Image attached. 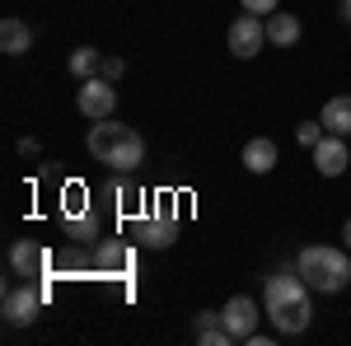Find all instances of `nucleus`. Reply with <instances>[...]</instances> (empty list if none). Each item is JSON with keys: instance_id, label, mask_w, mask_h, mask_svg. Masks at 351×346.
Listing matches in <instances>:
<instances>
[{"instance_id": "20", "label": "nucleus", "mask_w": 351, "mask_h": 346, "mask_svg": "<svg viewBox=\"0 0 351 346\" xmlns=\"http://www.w3.org/2000/svg\"><path fill=\"white\" fill-rule=\"evenodd\" d=\"M342 243H347V253H351V220L342 225Z\"/></svg>"}, {"instance_id": "4", "label": "nucleus", "mask_w": 351, "mask_h": 346, "mask_svg": "<svg viewBox=\"0 0 351 346\" xmlns=\"http://www.w3.org/2000/svg\"><path fill=\"white\" fill-rule=\"evenodd\" d=\"M225 42H230V52L239 56V61H253V56L263 52V42H267V24H263V19H258L253 10H243L239 19L230 24Z\"/></svg>"}, {"instance_id": "6", "label": "nucleus", "mask_w": 351, "mask_h": 346, "mask_svg": "<svg viewBox=\"0 0 351 346\" xmlns=\"http://www.w3.org/2000/svg\"><path fill=\"white\" fill-rule=\"evenodd\" d=\"M347 164H351L347 140H342V136H332V132H324V140L314 145V169H319L324 178H342V173H347Z\"/></svg>"}, {"instance_id": "21", "label": "nucleus", "mask_w": 351, "mask_h": 346, "mask_svg": "<svg viewBox=\"0 0 351 346\" xmlns=\"http://www.w3.org/2000/svg\"><path fill=\"white\" fill-rule=\"evenodd\" d=\"M342 19H347V24H351V0H342Z\"/></svg>"}, {"instance_id": "17", "label": "nucleus", "mask_w": 351, "mask_h": 346, "mask_svg": "<svg viewBox=\"0 0 351 346\" xmlns=\"http://www.w3.org/2000/svg\"><path fill=\"white\" fill-rule=\"evenodd\" d=\"M295 140H300V145H309V150H314V145L324 140V122H300V127H295Z\"/></svg>"}, {"instance_id": "2", "label": "nucleus", "mask_w": 351, "mask_h": 346, "mask_svg": "<svg viewBox=\"0 0 351 346\" xmlns=\"http://www.w3.org/2000/svg\"><path fill=\"white\" fill-rule=\"evenodd\" d=\"M295 271L304 276L309 291L337 295L351 286V253L347 248H328V243H309V248H300Z\"/></svg>"}, {"instance_id": "14", "label": "nucleus", "mask_w": 351, "mask_h": 346, "mask_svg": "<svg viewBox=\"0 0 351 346\" xmlns=\"http://www.w3.org/2000/svg\"><path fill=\"white\" fill-rule=\"evenodd\" d=\"M324 132L332 136H351V94H337V99H328L324 103Z\"/></svg>"}, {"instance_id": "12", "label": "nucleus", "mask_w": 351, "mask_h": 346, "mask_svg": "<svg viewBox=\"0 0 351 346\" xmlns=\"http://www.w3.org/2000/svg\"><path fill=\"white\" fill-rule=\"evenodd\" d=\"M243 169H248V173H271V169H276V145H271L267 136H253V140L243 145Z\"/></svg>"}, {"instance_id": "15", "label": "nucleus", "mask_w": 351, "mask_h": 346, "mask_svg": "<svg viewBox=\"0 0 351 346\" xmlns=\"http://www.w3.org/2000/svg\"><path fill=\"white\" fill-rule=\"evenodd\" d=\"M300 19L295 14H267V42H276V47H295L300 42Z\"/></svg>"}, {"instance_id": "19", "label": "nucleus", "mask_w": 351, "mask_h": 346, "mask_svg": "<svg viewBox=\"0 0 351 346\" xmlns=\"http://www.w3.org/2000/svg\"><path fill=\"white\" fill-rule=\"evenodd\" d=\"M243 10H253V14H276V5L281 0H239Z\"/></svg>"}, {"instance_id": "11", "label": "nucleus", "mask_w": 351, "mask_h": 346, "mask_svg": "<svg viewBox=\"0 0 351 346\" xmlns=\"http://www.w3.org/2000/svg\"><path fill=\"white\" fill-rule=\"evenodd\" d=\"M28 47H33V28L24 24V19H0V52L5 56H24Z\"/></svg>"}, {"instance_id": "3", "label": "nucleus", "mask_w": 351, "mask_h": 346, "mask_svg": "<svg viewBox=\"0 0 351 346\" xmlns=\"http://www.w3.org/2000/svg\"><path fill=\"white\" fill-rule=\"evenodd\" d=\"M89 155L99 164H108V169H117V173H132L136 164L145 160V140H141V132L104 117V122L89 127Z\"/></svg>"}, {"instance_id": "10", "label": "nucleus", "mask_w": 351, "mask_h": 346, "mask_svg": "<svg viewBox=\"0 0 351 346\" xmlns=\"http://www.w3.org/2000/svg\"><path fill=\"white\" fill-rule=\"evenodd\" d=\"M192 337L202 346H230L234 337H230V328H225V319H220L216 309H206V314H197L192 319Z\"/></svg>"}, {"instance_id": "8", "label": "nucleus", "mask_w": 351, "mask_h": 346, "mask_svg": "<svg viewBox=\"0 0 351 346\" xmlns=\"http://www.w3.org/2000/svg\"><path fill=\"white\" fill-rule=\"evenodd\" d=\"M38 309H43V295L28 291V286H14V291L5 295V319L14 323V328L33 323V319H38Z\"/></svg>"}, {"instance_id": "18", "label": "nucleus", "mask_w": 351, "mask_h": 346, "mask_svg": "<svg viewBox=\"0 0 351 346\" xmlns=\"http://www.w3.org/2000/svg\"><path fill=\"white\" fill-rule=\"evenodd\" d=\"M122 71H127V61H122V56H104V66H99V75H104V80H122Z\"/></svg>"}, {"instance_id": "16", "label": "nucleus", "mask_w": 351, "mask_h": 346, "mask_svg": "<svg viewBox=\"0 0 351 346\" xmlns=\"http://www.w3.org/2000/svg\"><path fill=\"white\" fill-rule=\"evenodd\" d=\"M66 66H71V75H75V80H89V75H99V66H104V52H99V47H75Z\"/></svg>"}, {"instance_id": "1", "label": "nucleus", "mask_w": 351, "mask_h": 346, "mask_svg": "<svg viewBox=\"0 0 351 346\" xmlns=\"http://www.w3.org/2000/svg\"><path fill=\"white\" fill-rule=\"evenodd\" d=\"M263 309H267L271 328H276L281 337H300V332L309 328L314 304H309V286H304V276H300L295 267L263 281Z\"/></svg>"}, {"instance_id": "9", "label": "nucleus", "mask_w": 351, "mask_h": 346, "mask_svg": "<svg viewBox=\"0 0 351 346\" xmlns=\"http://www.w3.org/2000/svg\"><path fill=\"white\" fill-rule=\"evenodd\" d=\"M10 267H14V276H43V271H47V253H43L38 243L19 239L10 248Z\"/></svg>"}, {"instance_id": "13", "label": "nucleus", "mask_w": 351, "mask_h": 346, "mask_svg": "<svg viewBox=\"0 0 351 346\" xmlns=\"http://www.w3.org/2000/svg\"><path fill=\"white\" fill-rule=\"evenodd\" d=\"M136 234H141L145 248H169V243L178 239V220H169V215H160V220H141Z\"/></svg>"}, {"instance_id": "5", "label": "nucleus", "mask_w": 351, "mask_h": 346, "mask_svg": "<svg viewBox=\"0 0 351 346\" xmlns=\"http://www.w3.org/2000/svg\"><path fill=\"white\" fill-rule=\"evenodd\" d=\"M75 108H80L89 122H104V117H112V108H117V89H112V80H104V75H89V80H80Z\"/></svg>"}, {"instance_id": "7", "label": "nucleus", "mask_w": 351, "mask_h": 346, "mask_svg": "<svg viewBox=\"0 0 351 346\" xmlns=\"http://www.w3.org/2000/svg\"><path fill=\"white\" fill-rule=\"evenodd\" d=\"M220 319H225V328H230V337H234V342H248V337H253V328H258V304H253L248 295H234V299L220 309Z\"/></svg>"}]
</instances>
